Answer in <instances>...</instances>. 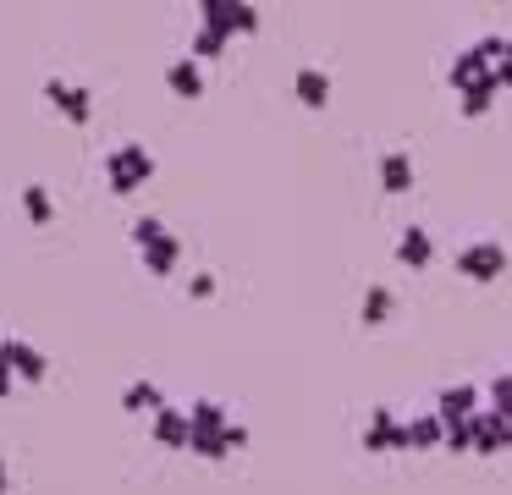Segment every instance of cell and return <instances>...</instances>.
<instances>
[{
	"label": "cell",
	"mask_w": 512,
	"mask_h": 495,
	"mask_svg": "<svg viewBox=\"0 0 512 495\" xmlns=\"http://www.w3.org/2000/svg\"><path fill=\"white\" fill-rule=\"evenodd\" d=\"M111 176H116V187H138V176H144V154H116L111 160Z\"/></svg>",
	"instance_id": "cell-1"
}]
</instances>
